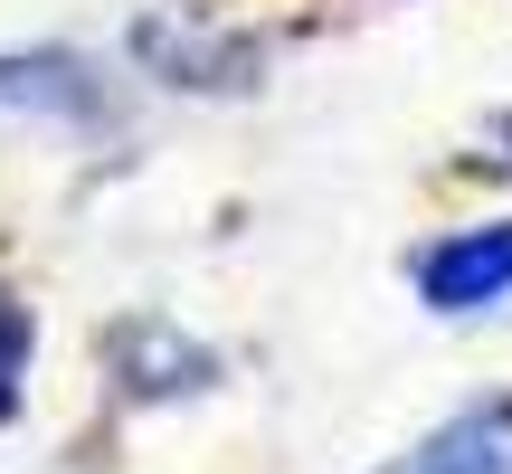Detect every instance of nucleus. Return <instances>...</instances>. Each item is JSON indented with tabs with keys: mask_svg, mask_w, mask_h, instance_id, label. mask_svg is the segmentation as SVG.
Segmentation results:
<instances>
[{
	"mask_svg": "<svg viewBox=\"0 0 512 474\" xmlns=\"http://www.w3.org/2000/svg\"><path fill=\"white\" fill-rule=\"evenodd\" d=\"M0 114H29V124H95L105 114V76L67 48H29L0 57Z\"/></svg>",
	"mask_w": 512,
	"mask_h": 474,
	"instance_id": "obj_2",
	"label": "nucleus"
},
{
	"mask_svg": "<svg viewBox=\"0 0 512 474\" xmlns=\"http://www.w3.org/2000/svg\"><path fill=\"white\" fill-rule=\"evenodd\" d=\"M29 342H38L29 304H10V294H0V418L19 408V380H29Z\"/></svg>",
	"mask_w": 512,
	"mask_h": 474,
	"instance_id": "obj_6",
	"label": "nucleus"
},
{
	"mask_svg": "<svg viewBox=\"0 0 512 474\" xmlns=\"http://www.w3.org/2000/svg\"><path fill=\"white\" fill-rule=\"evenodd\" d=\"M408 294H418L427 313H446V323H475V313L512 304V209L427 237V247L408 256Z\"/></svg>",
	"mask_w": 512,
	"mask_h": 474,
	"instance_id": "obj_1",
	"label": "nucleus"
},
{
	"mask_svg": "<svg viewBox=\"0 0 512 474\" xmlns=\"http://www.w3.org/2000/svg\"><path fill=\"white\" fill-rule=\"evenodd\" d=\"M209 351L190 342V332L171 323H124L114 332V380L133 389V399H181V389H209Z\"/></svg>",
	"mask_w": 512,
	"mask_h": 474,
	"instance_id": "obj_5",
	"label": "nucleus"
},
{
	"mask_svg": "<svg viewBox=\"0 0 512 474\" xmlns=\"http://www.w3.org/2000/svg\"><path fill=\"white\" fill-rule=\"evenodd\" d=\"M399 474H512V399H475L408 446Z\"/></svg>",
	"mask_w": 512,
	"mask_h": 474,
	"instance_id": "obj_4",
	"label": "nucleus"
},
{
	"mask_svg": "<svg viewBox=\"0 0 512 474\" xmlns=\"http://www.w3.org/2000/svg\"><path fill=\"white\" fill-rule=\"evenodd\" d=\"M133 57H143L162 86H247V67H256L247 38H219V29H200V19H143V29H133Z\"/></svg>",
	"mask_w": 512,
	"mask_h": 474,
	"instance_id": "obj_3",
	"label": "nucleus"
}]
</instances>
